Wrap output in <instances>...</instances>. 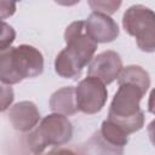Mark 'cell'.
Wrapping results in <instances>:
<instances>
[{
	"instance_id": "6da1fadb",
	"label": "cell",
	"mask_w": 155,
	"mask_h": 155,
	"mask_svg": "<svg viewBox=\"0 0 155 155\" xmlns=\"http://www.w3.org/2000/svg\"><path fill=\"white\" fill-rule=\"evenodd\" d=\"M44 56L31 45H18L0 53V80L4 85H15L24 79L41 75Z\"/></svg>"
},
{
	"instance_id": "7a4b0ae2",
	"label": "cell",
	"mask_w": 155,
	"mask_h": 155,
	"mask_svg": "<svg viewBox=\"0 0 155 155\" xmlns=\"http://www.w3.org/2000/svg\"><path fill=\"white\" fill-rule=\"evenodd\" d=\"M145 92L133 84H121L110 103L108 119L127 134L139 131L144 126V113L139 102Z\"/></svg>"
},
{
	"instance_id": "3957f363",
	"label": "cell",
	"mask_w": 155,
	"mask_h": 155,
	"mask_svg": "<svg viewBox=\"0 0 155 155\" xmlns=\"http://www.w3.org/2000/svg\"><path fill=\"white\" fill-rule=\"evenodd\" d=\"M73 125L62 114L52 113L46 115L39 125L25 134V143L34 155H39L48 147H59L70 142Z\"/></svg>"
},
{
	"instance_id": "277c9868",
	"label": "cell",
	"mask_w": 155,
	"mask_h": 155,
	"mask_svg": "<svg viewBox=\"0 0 155 155\" xmlns=\"http://www.w3.org/2000/svg\"><path fill=\"white\" fill-rule=\"evenodd\" d=\"M124 29L144 52H155V12L140 4L130 6L122 16Z\"/></svg>"
},
{
	"instance_id": "5b68a950",
	"label": "cell",
	"mask_w": 155,
	"mask_h": 155,
	"mask_svg": "<svg viewBox=\"0 0 155 155\" xmlns=\"http://www.w3.org/2000/svg\"><path fill=\"white\" fill-rule=\"evenodd\" d=\"M75 94L79 111L88 115L99 113L108 98L105 85L93 76H87L81 80L75 87Z\"/></svg>"
},
{
	"instance_id": "8992f818",
	"label": "cell",
	"mask_w": 155,
	"mask_h": 155,
	"mask_svg": "<svg viewBox=\"0 0 155 155\" xmlns=\"http://www.w3.org/2000/svg\"><path fill=\"white\" fill-rule=\"evenodd\" d=\"M64 41L67 44L65 48L75 54L84 65L90 64L98 47V44L87 34L85 21H75L70 23L65 28Z\"/></svg>"
},
{
	"instance_id": "52a82bcc",
	"label": "cell",
	"mask_w": 155,
	"mask_h": 155,
	"mask_svg": "<svg viewBox=\"0 0 155 155\" xmlns=\"http://www.w3.org/2000/svg\"><path fill=\"white\" fill-rule=\"evenodd\" d=\"M122 59L115 51L107 50L98 53L88 64L87 76H93L101 80L104 85H109L119 79L122 71Z\"/></svg>"
},
{
	"instance_id": "ba28073f",
	"label": "cell",
	"mask_w": 155,
	"mask_h": 155,
	"mask_svg": "<svg viewBox=\"0 0 155 155\" xmlns=\"http://www.w3.org/2000/svg\"><path fill=\"white\" fill-rule=\"evenodd\" d=\"M87 34L97 44L111 42L119 36L117 23L108 15L92 12L85 21Z\"/></svg>"
},
{
	"instance_id": "9c48e42d",
	"label": "cell",
	"mask_w": 155,
	"mask_h": 155,
	"mask_svg": "<svg viewBox=\"0 0 155 155\" xmlns=\"http://www.w3.org/2000/svg\"><path fill=\"white\" fill-rule=\"evenodd\" d=\"M8 120L16 131L30 132L40 121V111L33 102L22 101L10 108Z\"/></svg>"
},
{
	"instance_id": "30bf717a",
	"label": "cell",
	"mask_w": 155,
	"mask_h": 155,
	"mask_svg": "<svg viewBox=\"0 0 155 155\" xmlns=\"http://www.w3.org/2000/svg\"><path fill=\"white\" fill-rule=\"evenodd\" d=\"M78 155H124V148L107 142L99 131L78 147Z\"/></svg>"
},
{
	"instance_id": "8fae6325",
	"label": "cell",
	"mask_w": 155,
	"mask_h": 155,
	"mask_svg": "<svg viewBox=\"0 0 155 155\" xmlns=\"http://www.w3.org/2000/svg\"><path fill=\"white\" fill-rule=\"evenodd\" d=\"M50 108L53 113L62 115H74L78 109L74 86H65L54 91L50 98Z\"/></svg>"
},
{
	"instance_id": "7c38bea8",
	"label": "cell",
	"mask_w": 155,
	"mask_h": 155,
	"mask_svg": "<svg viewBox=\"0 0 155 155\" xmlns=\"http://www.w3.org/2000/svg\"><path fill=\"white\" fill-rule=\"evenodd\" d=\"M84 67L81 61L68 48H63L54 59V70L64 79H78Z\"/></svg>"
},
{
	"instance_id": "4fadbf2b",
	"label": "cell",
	"mask_w": 155,
	"mask_h": 155,
	"mask_svg": "<svg viewBox=\"0 0 155 155\" xmlns=\"http://www.w3.org/2000/svg\"><path fill=\"white\" fill-rule=\"evenodd\" d=\"M119 85L121 84H133L140 87L144 92L150 87V76L147 70H144L139 65H127L120 73L117 79Z\"/></svg>"
},
{
	"instance_id": "5bb4252c",
	"label": "cell",
	"mask_w": 155,
	"mask_h": 155,
	"mask_svg": "<svg viewBox=\"0 0 155 155\" xmlns=\"http://www.w3.org/2000/svg\"><path fill=\"white\" fill-rule=\"evenodd\" d=\"M99 132L107 142H109V143H111L116 147H122L124 148L128 142V134L109 120H104L102 122Z\"/></svg>"
},
{
	"instance_id": "9a60e30c",
	"label": "cell",
	"mask_w": 155,
	"mask_h": 155,
	"mask_svg": "<svg viewBox=\"0 0 155 155\" xmlns=\"http://www.w3.org/2000/svg\"><path fill=\"white\" fill-rule=\"evenodd\" d=\"M88 5L93 10V12L104 13V15H111L117 11V8L121 5V1H88Z\"/></svg>"
},
{
	"instance_id": "2e32d148",
	"label": "cell",
	"mask_w": 155,
	"mask_h": 155,
	"mask_svg": "<svg viewBox=\"0 0 155 155\" xmlns=\"http://www.w3.org/2000/svg\"><path fill=\"white\" fill-rule=\"evenodd\" d=\"M16 38V31L15 29L7 24L6 22H2V33H1V44H0V51L4 52L6 50H8L12 45V42L15 41Z\"/></svg>"
},
{
	"instance_id": "e0dca14e",
	"label": "cell",
	"mask_w": 155,
	"mask_h": 155,
	"mask_svg": "<svg viewBox=\"0 0 155 155\" xmlns=\"http://www.w3.org/2000/svg\"><path fill=\"white\" fill-rule=\"evenodd\" d=\"M1 87H2L1 88V96H2V98H1V111H5L11 105L15 97H13V90L10 85H4L2 84Z\"/></svg>"
},
{
	"instance_id": "ac0fdd59",
	"label": "cell",
	"mask_w": 155,
	"mask_h": 155,
	"mask_svg": "<svg viewBox=\"0 0 155 155\" xmlns=\"http://www.w3.org/2000/svg\"><path fill=\"white\" fill-rule=\"evenodd\" d=\"M39 155H78V153L73 151L68 148H53L46 153H41Z\"/></svg>"
},
{
	"instance_id": "d6986e66",
	"label": "cell",
	"mask_w": 155,
	"mask_h": 155,
	"mask_svg": "<svg viewBox=\"0 0 155 155\" xmlns=\"http://www.w3.org/2000/svg\"><path fill=\"white\" fill-rule=\"evenodd\" d=\"M147 131H148V136H149L151 144L155 147V119L153 121H150V124L147 127Z\"/></svg>"
},
{
	"instance_id": "ffe728a7",
	"label": "cell",
	"mask_w": 155,
	"mask_h": 155,
	"mask_svg": "<svg viewBox=\"0 0 155 155\" xmlns=\"http://www.w3.org/2000/svg\"><path fill=\"white\" fill-rule=\"evenodd\" d=\"M148 110L155 115V88L151 90L149 94V101H148Z\"/></svg>"
}]
</instances>
